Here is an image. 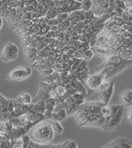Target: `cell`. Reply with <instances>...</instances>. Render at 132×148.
I'll list each match as a JSON object with an SVG mask.
<instances>
[{"instance_id": "d6986e66", "label": "cell", "mask_w": 132, "mask_h": 148, "mask_svg": "<svg viewBox=\"0 0 132 148\" xmlns=\"http://www.w3.org/2000/svg\"><path fill=\"white\" fill-rule=\"evenodd\" d=\"M22 143H23V148H28L31 142V136H28L27 134H25L22 136Z\"/></svg>"}, {"instance_id": "9c48e42d", "label": "cell", "mask_w": 132, "mask_h": 148, "mask_svg": "<svg viewBox=\"0 0 132 148\" xmlns=\"http://www.w3.org/2000/svg\"><path fill=\"white\" fill-rule=\"evenodd\" d=\"M108 35L102 30V32H98L96 36V40H95V46L98 47H105L107 42H108Z\"/></svg>"}, {"instance_id": "484cf974", "label": "cell", "mask_w": 132, "mask_h": 148, "mask_svg": "<svg viewBox=\"0 0 132 148\" xmlns=\"http://www.w3.org/2000/svg\"><path fill=\"white\" fill-rule=\"evenodd\" d=\"M126 119L129 121V123L132 124V108L128 110V113H126Z\"/></svg>"}, {"instance_id": "e0dca14e", "label": "cell", "mask_w": 132, "mask_h": 148, "mask_svg": "<svg viewBox=\"0 0 132 148\" xmlns=\"http://www.w3.org/2000/svg\"><path fill=\"white\" fill-rule=\"evenodd\" d=\"M94 52H93V51L92 50V49H88V50H87V51H84V60H90L93 58V56H94Z\"/></svg>"}, {"instance_id": "ffe728a7", "label": "cell", "mask_w": 132, "mask_h": 148, "mask_svg": "<svg viewBox=\"0 0 132 148\" xmlns=\"http://www.w3.org/2000/svg\"><path fill=\"white\" fill-rule=\"evenodd\" d=\"M12 147L23 148V143H22V136H21V137H18V138H16V139H14V142H13Z\"/></svg>"}, {"instance_id": "ac0fdd59", "label": "cell", "mask_w": 132, "mask_h": 148, "mask_svg": "<svg viewBox=\"0 0 132 148\" xmlns=\"http://www.w3.org/2000/svg\"><path fill=\"white\" fill-rule=\"evenodd\" d=\"M93 12L94 16L97 17V18L98 17H101V16L104 15V14H106L105 13V8H102V7H97Z\"/></svg>"}, {"instance_id": "603a6c76", "label": "cell", "mask_w": 132, "mask_h": 148, "mask_svg": "<svg viewBox=\"0 0 132 148\" xmlns=\"http://www.w3.org/2000/svg\"><path fill=\"white\" fill-rule=\"evenodd\" d=\"M50 30V27L48 26V25H46V26L42 27V28H41V32H40V33H39L38 35L46 36L48 33V32Z\"/></svg>"}, {"instance_id": "44dd1931", "label": "cell", "mask_w": 132, "mask_h": 148, "mask_svg": "<svg viewBox=\"0 0 132 148\" xmlns=\"http://www.w3.org/2000/svg\"><path fill=\"white\" fill-rule=\"evenodd\" d=\"M84 51H80L79 49L78 50H75L73 54V57L74 59H79V60H84Z\"/></svg>"}, {"instance_id": "2e32d148", "label": "cell", "mask_w": 132, "mask_h": 148, "mask_svg": "<svg viewBox=\"0 0 132 148\" xmlns=\"http://www.w3.org/2000/svg\"><path fill=\"white\" fill-rule=\"evenodd\" d=\"M54 90L57 94V96L61 97V96H64L65 95L67 89H66L65 85H64V84H58L54 87Z\"/></svg>"}, {"instance_id": "4316f807", "label": "cell", "mask_w": 132, "mask_h": 148, "mask_svg": "<svg viewBox=\"0 0 132 148\" xmlns=\"http://www.w3.org/2000/svg\"><path fill=\"white\" fill-rule=\"evenodd\" d=\"M4 6V2L3 0H0V8H3Z\"/></svg>"}, {"instance_id": "6da1fadb", "label": "cell", "mask_w": 132, "mask_h": 148, "mask_svg": "<svg viewBox=\"0 0 132 148\" xmlns=\"http://www.w3.org/2000/svg\"><path fill=\"white\" fill-rule=\"evenodd\" d=\"M54 131L49 122H40L30 130V136L32 141L41 145H46L53 141Z\"/></svg>"}, {"instance_id": "d4e9b609", "label": "cell", "mask_w": 132, "mask_h": 148, "mask_svg": "<svg viewBox=\"0 0 132 148\" xmlns=\"http://www.w3.org/2000/svg\"><path fill=\"white\" fill-rule=\"evenodd\" d=\"M31 29L33 31V32H34V34H39L40 33V32H41V27L38 25V24H36V23H33L31 25Z\"/></svg>"}, {"instance_id": "3957f363", "label": "cell", "mask_w": 132, "mask_h": 148, "mask_svg": "<svg viewBox=\"0 0 132 148\" xmlns=\"http://www.w3.org/2000/svg\"><path fill=\"white\" fill-rule=\"evenodd\" d=\"M31 69L27 66H18L9 71L7 78L13 81H22L31 75Z\"/></svg>"}, {"instance_id": "cb8c5ba5", "label": "cell", "mask_w": 132, "mask_h": 148, "mask_svg": "<svg viewBox=\"0 0 132 148\" xmlns=\"http://www.w3.org/2000/svg\"><path fill=\"white\" fill-rule=\"evenodd\" d=\"M88 66V63H87V60H83L81 61V63L79 64V65L78 66L77 68V71H83L85 70V68Z\"/></svg>"}, {"instance_id": "83f0119b", "label": "cell", "mask_w": 132, "mask_h": 148, "mask_svg": "<svg viewBox=\"0 0 132 148\" xmlns=\"http://www.w3.org/2000/svg\"><path fill=\"white\" fill-rule=\"evenodd\" d=\"M2 25H3V18L0 17V29H1V27H2Z\"/></svg>"}, {"instance_id": "8fae6325", "label": "cell", "mask_w": 132, "mask_h": 148, "mask_svg": "<svg viewBox=\"0 0 132 148\" xmlns=\"http://www.w3.org/2000/svg\"><path fill=\"white\" fill-rule=\"evenodd\" d=\"M16 99L18 102H20L21 103L26 104V105L31 104V103H32V98H31V95L27 94V93H23V94H21L20 95H18Z\"/></svg>"}, {"instance_id": "7c38bea8", "label": "cell", "mask_w": 132, "mask_h": 148, "mask_svg": "<svg viewBox=\"0 0 132 148\" xmlns=\"http://www.w3.org/2000/svg\"><path fill=\"white\" fill-rule=\"evenodd\" d=\"M100 113H101L102 117H103L104 119H106V120L109 119L112 116V114L111 105H108V104L102 105L101 107V108H100Z\"/></svg>"}, {"instance_id": "30bf717a", "label": "cell", "mask_w": 132, "mask_h": 148, "mask_svg": "<svg viewBox=\"0 0 132 148\" xmlns=\"http://www.w3.org/2000/svg\"><path fill=\"white\" fill-rule=\"evenodd\" d=\"M11 43L12 42H7L3 47V50L1 51V60L8 62L10 61V48H11Z\"/></svg>"}, {"instance_id": "4fadbf2b", "label": "cell", "mask_w": 132, "mask_h": 148, "mask_svg": "<svg viewBox=\"0 0 132 148\" xmlns=\"http://www.w3.org/2000/svg\"><path fill=\"white\" fill-rule=\"evenodd\" d=\"M50 123L51 124L52 127H53V130L54 131L55 133L59 134V135H61L63 132H64V127L63 126L61 125L59 121H56V120H51L50 122Z\"/></svg>"}, {"instance_id": "52a82bcc", "label": "cell", "mask_w": 132, "mask_h": 148, "mask_svg": "<svg viewBox=\"0 0 132 148\" xmlns=\"http://www.w3.org/2000/svg\"><path fill=\"white\" fill-rule=\"evenodd\" d=\"M121 104L125 108H132V90L126 89L120 96Z\"/></svg>"}, {"instance_id": "8992f818", "label": "cell", "mask_w": 132, "mask_h": 148, "mask_svg": "<svg viewBox=\"0 0 132 148\" xmlns=\"http://www.w3.org/2000/svg\"><path fill=\"white\" fill-rule=\"evenodd\" d=\"M114 83H112L111 84V86L107 89L102 90L101 92H97V94H98L100 99H101V101L103 102L104 103H106V104H108V103L110 102L112 95L114 94Z\"/></svg>"}, {"instance_id": "f1b7e54d", "label": "cell", "mask_w": 132, "mask_h": 148, "mask_svg": "<svg viewBox=\"0 0 132 148\" xmlns=\"http://www.w3.org/2000/svg\"><path fill=\"white\" fill-rule=\"evenodd\" d=\"M74 1H76V2H79V3H81V1H82V0H74Z\"/></svg>"}, {"instance_id": "7a4b0ae2", "label": "cell", "mask_w": 132, "mask_h": 148, "mask_svg": "<svg viewBox=\"0 0 132 148\" xmlns=\"http://www.w3.org/2000/svg\"><path fill=\"white\" fill-rule=\"evenodd\" d=\"M112 108V116L106 120V125L104 129H113L118 127L120 124L121 119L123 117V112L125 109L124 105H111Z\"/></svg>"}, {"instance_id": "9a60e30c", "label": "cell", "mask_w": 132, "mask_h": 148, "mask_svg": "<svg viewBox=\"0 0 132 148\" xmlns=\"http://www.w3.org/2000/svg\"><path fill=\"white\" fill-rule=\"evenodd\" d=\"M93 5V0H82L81 1V8L84 11H89Z\"/></svg>"}, {"instance_id": "ba28073f", "label": "cell", "mask_w": 132, "mask_h": 148, "mask_svg": "<svg viewBox=\"0 0 132 148\" xmlns=\"http://www.w3.org/2000/svg\"><path fill=\"white\" fill-rule=\"evenodd\" d=\"M68 114L66 112L65 108H60V109H56L54 110L51 113V118L50 119L52 120H56V121H64L67 118Z\"/></svg>"}, {"instance_id": "5bb4252c", "label": "cell", "mask_w": 132, "mask_h": 148, "mask_svg": "<svg viewBox=\"0 0 132 148\" xmlns=\"http://www.w3.org/2000/svg\"><path fill=\"white\" fill-rule=\"evenodd\" d=\"M19 55V48L16 45L11 43V48H10V61H13L18 59Z\"/></svg>"}, {"instance_id": "7402d4cb", "label": "cell", "mask_w": 132, "mask_h": 148, "mask_svg": "<svg viewBox=\"0 0 132 148\" xmlns=\"http://www.w3.org/2000/svg\"><path fill=\"white\" fill-rule=\"evenodd\" d=\"M15 108H14V103L13 100H10L8 99V103H7V113H11L14 111Z\"/></svg>"}, {"instance_id": "5b68a950", "label": "cell", "mask_w": 132, "mask_h": 148, "mask_svg": "<svg viewBox=\"0 0 132 148\" xmlns=\"http://www.w3.org/2000/svg\"><path fill=\"white\" fill-rule=\"evenodd\" d=\"M103 147L105 148H132V143L125 137H118L108 142Z\"/></svg>"}, {"instance_id": "277c9868", "label": "cell", "mask_w": 132, "mask_h": 148, "mask_svg": "<svg viewBox=\"0 0 132 148\" xmlns=\"http://www.w3.org/2000/svg\"><path fill=\"white\" fill-rule=\"evenodd\" d=\"M105 79H106V78L102 72L97 71L93 75H89L88 77L84 81H81V82H84L88 89H91V90H96Z\"/></svg>"}]
</instances>
